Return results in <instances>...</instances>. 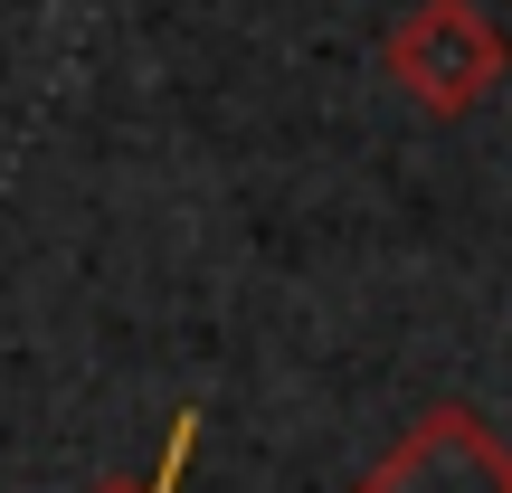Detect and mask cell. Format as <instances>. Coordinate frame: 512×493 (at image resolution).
<instances>
[{
  "instance_id": "3",
  "label": "cell",
  "mask_w": 512,
  "mask_h": 493,
  "mask_svg": "<svg viewBox=\"0 0 512 493\" xmlns=\"http://www.w3.org/2000/svg\"><path fill=\"white\" fill-rule=\"evenodd\" d=\"M190 446H200V418H171V437H162V465L152 475H114V484H95V493H181V475H190Z\"/></svg>"
},
{
  "instance_id": "1",
  "label": "cell",
  "mask_w": 512,
  "mask_h": 493,
  "mask_svg": "<svg viewBox=\"0 0 512 493\" xmlns=\"http://www.w3.org/2000/svg\"><path fill=\"white\" fill-rule=\"evenodd\" d=\"M389 86L408 95V105H427V114H475L484 95L503 86V67H512V48H503V29L475 10V0H418V10L389 29Z\"/></svg>"
},
{
  "instance_id": "2",
  "label": "cell",
  "mask_w": 512,
  "mask_h": 493,
  "mask_svg": "<svg viewBox=\"0 0 512 493\" xmlns=\"http://www.w3.org/2000/svg\"><path fill=\"white\" fill-rule=\"evenodd\" d=\"M351 493H512V456H503V437L475 418V408L437 399V408L408 418V437L389 446Z\"/></svg>"
}]
</instances>
